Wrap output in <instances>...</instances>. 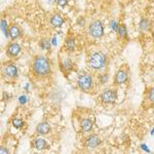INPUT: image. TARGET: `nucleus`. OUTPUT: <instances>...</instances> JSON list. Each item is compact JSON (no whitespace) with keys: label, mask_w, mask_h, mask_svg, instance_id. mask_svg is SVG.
Wrapping results in <instances>:
<instances>
[{"label":"nucleus","mask_w":154,"mask_h":154,"mask_svg":"<svg viewBox=\"0 0 154 154\" xmlns=\"http://www.w3.org/2000/svg\"><path fill=\"white\" fill-rule=\"evenodd\" d=\"M32 73L37 78H46L51 75V67L49 60L44 56H36L31 64Z\"/></svg>","instance_id":"obj_1"},{"label":"nucleus","mask_w":154,"mask_h":154,"mask_svg":"<svg viewBox=\"0 0 154 154\" xmlns=\"http://www.w3.org/2000/svg\"><path fill=\"white\" fill-rule=\"evenodd\" d=\"M88 64L91 69L94 70H101L107 64V58L105 54L102 51H96L89 57Z\"/></svg>","instance_id":"obj_2"},{"label":"nucleus","mask_w":154,"mask_h":154,"mask_svg":"<svg viewBox=\"0 0 154 154\" xmlns=\"http://www.w3.org/2000/svg\"><path fill=\"white\" fill-rule=\"evenodd\" d=\"M2 76L7 80H14L19 76V69L12 62H6L2 66Z\"/></svg>","instance_id":"obj_3"},{"label":"nucleus","mask_w":154,"mask_h":154,"mask_svg":"<svg viewBox=\"0 0 154 154\" xmlns=\"http://www.w3.org/2000/svg\"><path fill=\"white\" fill-rule=\"evenodd\" d=\"M77 84L82 91H89L94 86V79L89 74L82 73L77 78Z\"/></svg>","instance_id":"obj_4"},{"label":"nucleus","mask_w":154,"mask_h":154,"mask_svg":"<svg viewBox=\"0 0 154 154\" xmlns=\"http://www.w3.org/2000/svg\"><path fill=\"white\" fill-rule=\"evenodd\" d=\"M88 33L93 38H100L104 34V26L100 21H94L89 24Z\"/></svg>","instance_id":"obj_5"},{"label":"nucleus","mask_w":154,"mask_h":154,"mask_svg":"<svg viewBox=\"0 0 154 154\" xmlns=\"http://www.w3.org/2000/svg\"><path fill=\"white\" fill-rule=\"evenodd\" d=\"M100 99L104 104H113L117 99V93L115 89L108 88L101 94Z\"/></svg>","instance_id":"obj_6"},{"label":"nucleus","mask_w":154,"mask_h":154,"mask_svg":"<svg viewBox=\"0 0 154 154\" xmlns=\"http://www.w3.org/2000/svg\"><path fill=\"white\" fill-rule=\"evenodd\" d=\"M21 51V45L19 43H17V42H11V43L7 44V46L5 48V53L7 57H9V58H16V57L19 56Z\"/></svg>","instance_id":"obj_7"},{"label":"nucleus","mask_w":154,"mask_h":154,"mask_svg":"<svg viewBox=\"0 0 154 154\" xmlns=\"http://www.w3.org/2000/svg\"><path fill=\"white\" fill-rule=\"evenodd\" d=\"M128 80V70L125 68H120L116 72L114 76V83L115 84H123Z\"/></svg>","instance_id":"obj_8"},{"label":"nucleus","mask_w":154,"mask_h":154,"mask_svg":"<svg viewBox=\"0 0 154 154\" xmlns=\"http://www.w3.org/2000/svg\"><path fill=\"white\" fill-rule=\"evenodd\" d=\"M101 144V140L99 136L97 135H91L85 139V143L84 145L88 148H97Z\"/></svg>","instance_id":"obj_9"},{"label":"nucleus","mask_w":154,"mask_h":154,"mask_svg":"<svg viewBox=\"0 0 154 154\" xmlns=\"http://www.w3.org/2000/svg\"><path fill=\"white\" fill-rule=\"evenodd\" d=\"M8 34L12 40H16V39H18L22 36V30L20 29V27L16 24L9 25Z\"/></svg>","instance_id":"obj_10"},{"label":"nucleus","mask_w":154,"mask_h":154,"mask_svg":"<svg viewBox=\"0 0 154 154\" xmlns=\"http://www.w3.org/2000/svg\"><path fill=\"white\" fill-rule=\"evenodd\" d=\"M49 23L54 28H60L62 27L65 23V20L63 19V17L60 14H54L53 16L51 17V20H49Z\"/></svg>","instance_id":"obj_11"},{"label":"nucleus","mask_w":154,"mask_h":154,"mask_svg":"<svg viewBox=\"0 0 154 154\" xmlns=\"http://www.w3.org/2000/svg\"><path fill=\"white\" fill-rule=\"evenodd\" d=\"M60 68L63 72L68 73L73 69V62L70 59H63L60 61Z\"/></svg>","instance_id":"obj_12"},{"label":"nucleus","mask_w":154,"mask_h":154,"mask_svg":"<svg viewBox=\"0 0 154 154\" xmlns=\"http://www.w3.org/2000/svg\"><path fill=\"white\" fill-rule=\"evenodd\" d=\"M33 146L37 150H45V149L49 148V145L48 144V142L42 138H36L33 142Z\"/></svg>","instance_id":"obj_13"},{"label":"nucleus","mask_w":154,"mask_h":154,"mask_svg":"<svg viewBox=\"0 0 154 154\" xmlns=\"http://www.w3.org/2000/svg\"><path fill=\"white\" fill-rule=\"evenodd\" d=\"M49 131H51V126L46 121L40 122L36 126V133L39 134V135H48Z\"/></svg>","instance_id":"obj_14"},{"label":"nucleus","mask_w":154,"mask_h":154,"mask_svg":"<svg viewBox=\"0 0 154 154\" xmlns=\"http://www.w3.org/2000/svg\"><path fill=\"white\" fill-rule=\"evenodd\" d=\"M64 46H65V49L67 51H73L76 46L75 38L72 35H68L65 39V45Z\"/></svg>","instance_id":"obj_15"},{"label":"nucleus","mask_w":154,"mask_h":154,"mask_svg":"<svg viewBox=\"0 0 154 154\" xmlns=\"http://www.w3.org/2000/svg\"><path fill=\"white\" fill-rule=\"evenodd\" d=\"M93 121L89 118H83L80 122V128L82 133H88V131H91V128H93Z\"/></svg>","instance_id":"obj_16"},{"label":"nucleus","mask_w":154,"mask_h":154,"mask_svg":"<svg viewBox=\"0 0 154 154\" xmlns=\"http://www.w3.org/2000/svg\"><path fill=\"white\" fill-rule=\"evenodd\" d=\"M139 28H140L141 31L143 32H146L148 31L149 28H150V23H149V21L147 19H142L140 21V23H139Z\"/></svg>","instance_id":"obj_17"},{"label":"nucleus","mask_w":154,"mask_h":154,"mask_svg":"<svg viewBox=\"0 0 154 154\" xmlns=\"http://www.w3.org/2000/svg\"><path fill=\"white\" fill-rule=\"evenodd\" d=\"M117 34L120 38H125L128 36V31H126V27L125 25H119L117 29Z\"/></svg>","instance_id":"obj_18"},{"label":"nucleus","mask_w":154,"mask_h":154,"mask_svg":"<svg viewBox=\"0 0 154 154\" xmlns=\"http://www.w3.org/2000/svg\"><path fill=\"white\" fill-rule=\"evenodd\" d=\"M8 28H9V26L7 25L5 20H1V29H2V32L4 33V35H5L6 38H8V37H9Z\"/></svg>","instance_id":"obj_19"},{"label":"nucleus","mask_w":154,"mask_h":154,"mask_svg":"<svg viewBox=\"0 0 154 154\" xmlns=\"http://www.w3.org/2000/svg\"><path fill=\"white\" fill-rule=\"evenodd\" d=\"M39 46L43 49V51H48L51 48V42H49L48 39H42L39 43Z\"/></svg>","instance_id":"obj_20"},{"label":"nucleus","mask_w":154,"mask_h":154,"mask_svg":"<svg viewBox=\"0 0 154 154\" xmlns=\"http://www.w3.org/2000/svg\"><path fill=\"white\" fill-rule=\"evenodd\" d=\"M146 99H147V101L151 104V105H154V88H150L148 91L147 98H146Z\"/></svg>","instance_id":"obj_21"},{"label":"nucleus","mask_w":154,"mask_h":154,"mask_svg":"<svg viewBox=\"0 0 154 154\" xmlns=\"http://www.w3.org/2000/svg\"><path fill=\"white\" fill-rule=\"evenodd\" d=\"M12 125L16 128H21L22 126L24 125V121L22 120L21 118H14V120H12Z\"/></svg>","instance_id":"obj_22"},{"label":"nucleus","mask_w":154,"mask_h":154,"mask_svg":"<svg viewBox=\"0 0 154 154\" xmlns=\"http://www.w3.org/2000/svg\"><path fill=\"white\" fill-rule=\"evenodd\" d=\"M57 3H58L59 6L61 7H65L68 3V0H57Z\"/></svg>","instance_id":"obj_23"},{"label":"nucleus","mask_w":154,"mask_h":154,"mask_svg":"<svg viewBox=\"0 0 154 154\" xmlns=\"http://www.w3.org/2000/svg\"><path fill=\"white\" fill-rule=\"evenodd\" d=\"M107 81H108V75H105V74H104V75H102L101 77H100V82L101 83H106Z\"/></svg>","instance_id":"obj_24"},{"label":"nucleus","mask_w":154,"mask_h":154,"mask_svg":"<svg viewBox=\"0 0 154 154\" xmlns=\"http://www.w3.org/2000/svg\"><path fill=\"white\" fill-rule=\"evenodd\" d=\"M118 26H119V25H118L117 23H116V22H115V21L111 22V28H112V29L114 30V31H116V32H117Z\"/></svg>","instance_id":"obj_25"},{"label":"nucleus","mask_w":154,"mask_h":154,"mask_svg":"<svg viewBox=\"0 0 154 154\" xmlns=\"http://www.w3.org/2000/svg\"><path fill=\"white\" fill-rule=\"evenodd\" d=\"M0 153H1V154L8 153V150H7V149H5V147H1V149H0Z\"/></svg>","instance_id":"obj_26"},{"label":"nucleus","mask_w":154,"mask_h":154,"mask_svg":"<svg viewBox=\"0 0 154 154\" xmlns=\"http://www.w3.org/2000/svg\"><path fill=\"white\" fill-rule=\"evenodd\" d=\"M151 135H152L154 137V128H152V131H151Z\"/></svg>","instance_id":"obj_27"}]
</instances>
